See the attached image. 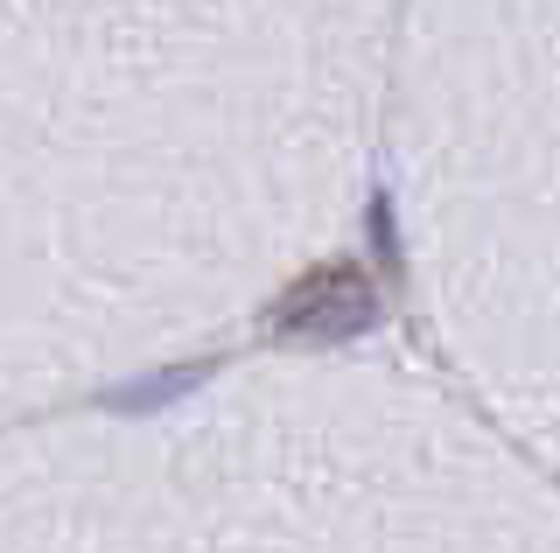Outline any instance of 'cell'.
I'll return each instance as SVG.
<instances>
[{"instance_id": "6da1fadb", "label": "cell", "mask_w": 560, "mask_h": 553, "mask_svg": "<svg viewBox=\"0 0 560 553\" xmlns=\"http://www.w3.org/2000/svg\"><path fill=\"white\" fill-rule=\"evenodd\" d=\"M372 316H378V295H372V281H364V267L329 259V267L302 273V281L273 302V337H288V343H337L350 330H364Z\"/></svg>"}, {"instance_id": "7a4b0ae2", "label": "cell", "mask_w": 560, "mask_h": 553, "mask_svg": "<svg viewBox=\"0 0 560 553\" xmlns=\"http://www.w3.org/2000/svg\"><path fill=\"white\" fill-rule=\"evenodd\" d=\"M197 378H203V365L162 372V378H148V386H113V392H105V407H113V413H154V407L183 400V392H197Z\"/></svg>"}]
</instances>
